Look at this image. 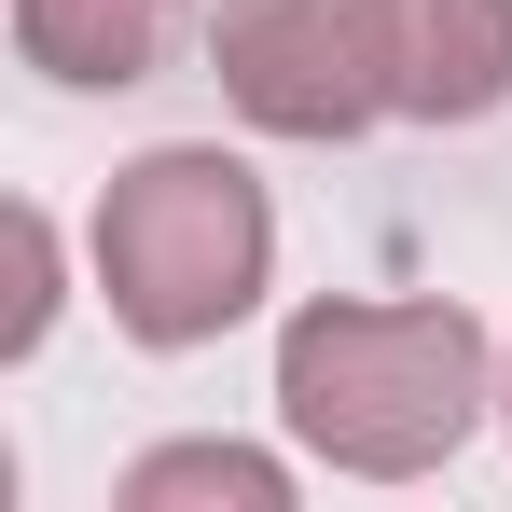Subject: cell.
<instances>
[{
  "label": "cell",
  "mask_w": 512,
  "mask_h": 512,
  "mask_svg": "<svg viewBox=\"0 0 512 512\" xmlns=\"http://www.w3.org/2000/svg\"><path fill=\"white\" fill-rule=\"evenodd\" d=\"M277 416L360 485H416L485 416V333L457 305H305L277 333Z\"/></svg>",
  "instance_id": "6da1fadb"
},
{
  "label": "cell",
  "mask_w": 512,
  "mask_h": 512,
  "mask_svg": "<svg viewBox=\"0 0 512 512\" xmlns=\"http://www.w3.org/2000/svg\"><path fill=\"white\" fill-rule=\"evenodd\" d=\"M277 277V208L236 153L208 139H167L97 194V291L139 346H208L236 333Z\"/></svg>",
  "instance_id": "7a4b0ae2"
},
{
  "label": "cell",
  "mask_w": 512,
  "mask_h": 512,
  "mask_svg": "<svg viewBox=\"0 0 512 512\" xmlns=\"http://www.w3.org/2000/svg\"><path fill=\"white\" fill-rule=\"evenodd\" d=\"M222 97L263 139H360L388 97V0H222Z\"/></svg>",
  "instance_id": "3957f363"
},
{
  "label": "cell",
  "mask_w": 512,
  "mask_h": 512,
  "mask_svg": "<svg viewBox=\"0 0 512 512\" xmlns=\"http://www.w3.org/2000/svg\"><path fill=\"white\" fill-rule=\"evenodd\" d=\"M388 97L416 125H485L512 97V0H388Z\"/></svg>",
  "instance_id": "277c9868"
},
{
  "label": "cell",
  "mask_w": 512,
  "mask_h": 512,
  "mask_svg": "<svg viewBox=\"0 0 512 512\" xmlns=\"http://www.w3.org/2000/svg\"><path fill=\"white\" fill-rule=\"evenodd\" d=\"M14 42L56 84H153L180 42V0H14Z\"/></svg>",
  "instance_id": "5b68a950"
},
{
  "label": "cell",
  "mask_w": 512,
  "mask_h": 512,
  "mask_svg": "<svg viewBox=\"0 0 512 512\" xmlns=\"http://www.w3.org/2000/svg\"><path fill=\"white\" fill-rule=\"evenodd\" d=\"M194 499H236V512H291V471L263 443H153L125 471V512H194Z\"/></svg>",
  "instance_id": "8992f818"
},
{
  "label": "cell",
  "mask_w": 512,
  "mask_h": 512,
  "mask_svg": "<svg viewBox=\"0 0 512 512\" xmlns=\"http://www.w3.org/2000/svg\"><path fill=\"white\" fill-rule=\"evenodd\" d=\"M0 263H14V305H0V360H28L42 319H56V236H42V208H14L0 222Z\"/></svg>",
  "instance_id": "52a82bcc"
}]
</instances>
